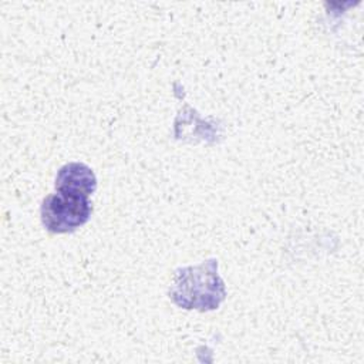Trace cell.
Wrapping results in <instances>:
<instances>
[{"label": "cell", "instance_id": "2", "mask_svg": "<svg viewBox=\"0 0 364 364\" xmlns=\"http://www.w3.org/2000/svg\"><path fill=\"white\" fill-rule=\"evenodd\" d=\"M91 215L88 196L55 192L48 195L41 205V222L53 233H67L82 226Z\"/></svg>", "mask_w": 364, "mask_h": 364}, {"label": "cell", "instance_id": "1", "mask_svg": "<svg viewBox=\"0 0 364 364\" xmlns=\"http://www.w3.org/2000/svg\"><path fill=\"white\" fill-rule=\"evenodd\" d=\"M168 294L176 306L186 310L218 309L226 296L225 283L218 273V262L210 259L176 270Z\"/></svg>", "mask_w": 364, "mask_h": 364}, {"label": "cell", "instance_id": "3", "mask_svg": "<svg viewBox=\"0 0 364 364\" xmlns=\"http://www.w3.org/2000/svg\"><path fill=\"white\" fill-rule=\"evenodd\" d=\"M97 188V178L90 166L81 162H70L60 168L55 178L58 192L90 196Z\"/></svg>", "mask_w": 364, "mask_h": 364}]
</instances>
